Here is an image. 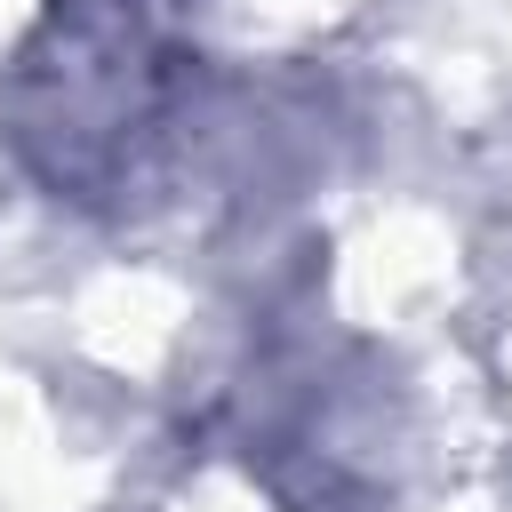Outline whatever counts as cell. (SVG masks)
Returning a JSON list of instances; mask_svg holds the SVG:
<instances>
[{
  "instance_id": "6da1fadb",
  "label": "cell",
  "mask_w": 512,
  "mask_h": 512,
  "mask_svg": "<svg viewBox=\"0 0 512 512\" xmlns=\"http://www.w3.org/2000/svg\"><path fill=\"white\" fill-rule=\"evenodd\" d=\"M176 80L184 48L152 24L144 0H56L16 64L8 136L48 184L104 200L136 176V152L168 120Z\"/></svg>"
}]
</instances>
